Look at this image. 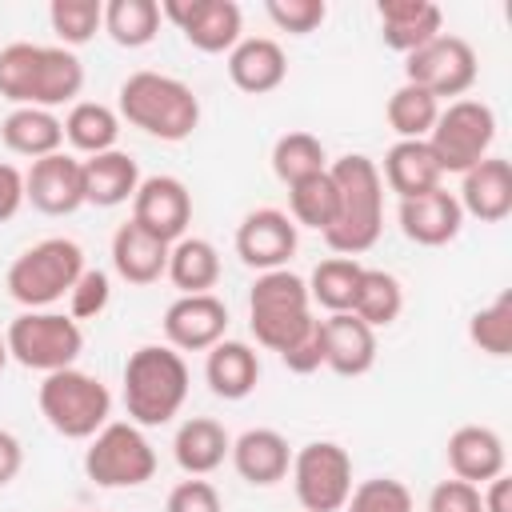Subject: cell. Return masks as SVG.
<instances>
[{
    "label": "cell",
    "mask_w": 512,
    "mask_h": 512,
    "mask_svg": "<svg viewBox=\"0 0 512 512\" xmlns=\"http://www.w3.org/2000/svg\"><path fill=\"white\" fill-rule=\"evenodd\" d=\"M84 88V64L76 52L60 44H28L16 40L0 48V96L12 108H48L76 104Z\"/></svg>",
    "instance_id": "1"
},
{
    "label": "cell",
    "mask_w": 512,
    "mask_h": 512,
    "mask_svg": "<svg viewBox=\"0 0 512 512\" xmlns=\"http://www.w3.org/2000/svg\"><path fill=\"white\" fill-rule=\"evenodd\" d=\"M336 184V220L324 232V244L336 256H360L368 252L384 232V180L380 164L364 152H348L328 164Z\"/></svg>",
    "instance_id": "2"
},
{
    "label": "cell",
    "mask_w": 512,
    "mask_h": 512,
    "mask_svg": "<svg viewBox=\"0 0 512 512\" xmlns=\"http://www.w3.org/2000/svg\"><path fill=\"white\" fill-rule=\"evenodd\" d=\"M116 112L132 128H140L152 140L180 144L200 128V100L196 92L164 72H132L116 92Z\"/></svg>",
    "instance_id": "3"
},
{
    "label": "cell",
    "mask_w": 512,
    "mask_h": 512,
    "mask_svg": "<svg viewBox=\"0 0 512 512\" xmlns=\"http://www.w3.org/2000/svg\"><path fill=\"white\" fill-rule=\"evenodd\" d=\"M188 400V364L168 344H140L124 364V408L136 428H160Z\"/></svg>",
    "instance_id": "4"
},
{
    "label": "cell",
    "mask_w": 512,
    "mask_h": 512,
    "mask_svg": "<svg viewBox=\"0 0 512 512\" xmlns=\"http://www.w3.org/2000/svg\"><path fill=\"white\" fill-rule=\"evenodd\" d=\"M84 248L68 236H48L32 248H24L12 264H8V296L24 308V312H40L52 308L56 300H64L72 292V284L84 272Z\"/></svg>",
    "instance_id": "5"
},
{
    "label": "cell",
    "mask_w": 512,
    "mask_h": 512,
    "mask_svg": "<svg viewBox=\"0 0 512 512\" xmlns=\"http://www.w3.org/2000/svg\"><path fill=\"white\" fill-rule=\"evenodd\" d=\"M36 404H40V416L48 420V428L60 432L64 440H92L112 420L108 384L80 368L48 372L36 392Z\"/></svg>",
    "instance_id": "6"
},
{
    "label": "cell",
    "mask_w": 512,
    "mask_h": 512,
    "mask_svg": "<svg viewBox=\"0 0 512 512\" xmlns=\"http://www.w3.org/2000/svg\"><path fill=\"white\" fill-rule=\"evenodd\" d=\"M312 320L316 316H312L308 284L296 272L276 268V272L256 276V284L248 292V324H252V336L260 348L280 356Z\"/></svg>",
    "instance_id": "7"
},
{
    "label": "cell",
    "mask_w": 512,
    "mask_h": 512,
    "mask_svg": "<svg viewBox=\"0 0 512 512\" xmlns=\"http://www.w3.org/2000/svg\"><path fill=\"white\" fill-rule=\"evenodd\" d=\"M8 360L32 368V372H60V368H76L80 352H84V332L72 316L40 308V312H20L8 332Z\"/></svg>",
    "instance_id": "8"
},
{
    "label": "cell",
    "mask_w": 512,
    "mask_h": 512,
    "mask_svg": "<svg viewBox=\"0 0 512 512\" xmlns=\"http://www.w3.org/2000/svg\"><path fill=\"white\" fill-rule=\"evenodd\" d=\"M492 140H496V112L484 100H448V108H440L432 132H428V148L440 164V172H456L464 176L468 168H476L484 156H492Z\"/></svg>",
    "instance_id": "9"
},
{
    "label": "cell",
    "mask_w": 512,
    "mask_h": 512,
    "mask_svg": "<svg viewBox=\"0 0 512 512\" xmlns=\"http://www.w3.org/2000/svg\"><path fill=\"white\" fill-rule=\"evenodd\" d=\"M84 472L96 488H140L156 476V448L132 420H108L88 440Z\"/></svg>",
    "instance_id": "10"
},
{
    "label": "cell",
    "mask_w": 512,
    "mask_h": 512,
    "mask_svg": "<svg viewBox=\"0 0 512 512\" xmlns=\"http://www.w3.org/2000/svg\"><path fill=\"white\" fill-rule=\"evenodd\" d=\"M288 476L304 512H340L352 496V456L336 440H312L292 452Z\"/></svg>",
    "instance_id": "11"
},
{
    "label": "cell",
    "mask_w": 512,
    "mask_h": 512,
    "mask_svg": "<svg viewBox=\"0 0 512 512\" xmlns=\"http://www.w3.org/2000/svg\"><path fill=\"white\" fill-rule=\"evenodd\" d=\"M476 76H480L476 48L452 32H440L436 40L404 56V80L436 100H460L476 84Z\"/></svg>",
    "instance_id": "12"
},
{
    "label": "cell",
    "mask_w": 512,
    "mask_h": 512,
    "mask_svg": "<svg viewBox=\"0 0 512 512\" xmlns=\"http://www.w3.org/2000/svg\"><path fill=\"white\" fill-rule=\"evenodd\" d=\"M160 16L180 28L196 52H232L244 32V12L236 0H164Z\"/></svg>",
    "instance_id": "13"
},
{
    "label": "cell",
    "mask_w": 512,
    "mask_h": 512,
    "mask_svg": "<svg viewBox=\"0 0 512 512\" xmlns=\"http://www.w3.org/2000/svg\"><path fill=\"white\" fill-rule=\"evenodd\" d=\"M132 224H140L144 232H152L164 244H176L180 236H188L192 224V192L184 180L176 176H144L136 196H132Z\"/></svg>",
    "instance_id": "14"
},
{
    "label": "cell",
    "mask_w": 512,
    "mask_h": 512,
    "mask_svg": "<svg viewBox=\"0 0 512 512\" xmlns=\"http://www.w3.org/2000/svg\"><path fill=\"white\" fill-rule=\"evenodd\" d=\"M300 228L280 208H256L236 228V256L256 272H276L296 256Z\"/></svg>",
    "instance_id": "15"
},
{
    "label": "cell",
    "mask_w": 512,
    "mask_h": 512,
    "mask_svg": "<svg viewBox=\"0 0 512 512\" xmlns=\"http://www.w3.org/2000/svg\"><path fill=\"white\" fill-rule=\"evenodd\" d=\"M164 340L168 348L184 352H208L212 344H220L228 336V304L212 292L200 296H176L164 312Z\"/></svg>",
    "instance_id": "16"
},
{
    "label": "cell",
    "mask_w": 512,
    "mask_h": 512,
    "mask_svg": "<svg viewBox=\"0 0 512 512\" xmlns=\"http://www.w3.org/2000/svg\"><path fill=\"white\" fill-rule=\"evenodd\" d=\"M24 204H32L44 216H72L84 204L80 160L68 152H52L44 160H32V168L24 172Z\"/></svg>",
    "instance_id": "17"
},
{
    "label": "cell",
    "mask_w": 512,
    "mask_h": 512,
    "mask_svg": "<svg viewBox=\"0 0 512 512\" xmlns=\"http://www.w3.org/2000/svg\"><path fill=\"white\" fill-rule=\"evenodd\" d=\"M460 212L480 224H500L512 212V164L504 156H484L460 176Z\"/></svg>",
    "instance_id": "18"
},
{
    "label": "cell",
    "mask_w": 512,
    "mask_h": 512,
    "mask_svg": "<svg viewBox=\"0 0 512 512\" xmlns=\"http://www.w3.org/2000/svg\"><path fill=\"white\" fill-rule=\"evenodd\" d=\"M460 228H464L460 200L444 184L432 188V192H424V196L400 200V232L412 244H420V248H440V244L456 240Z\"/></svg>",
    "instance_id": "19"
},
{
    "label": "cell",
    "mask_w": 512,
    "mask_h": 512,
    "mask_svg": "<svg viewBox=\"0 0 512 512\" xmlns=\"http://www.w3.org/2000/svg\"><path fill=\"white\" fill-rule=\"evenodd\" d=\"M448 468L456 480H468V484H488L496 480L504 468H508V452H504V440L496 428L488 424H460L452 436H448Z\"/></svg>",
    "instance_id": "20"
},
{
    "label": "cell",
    "mask_w": 512,
    "mask_h": 512,
    "mask_svg": "<svg viewBox=\"0 0 512 512\" xmlns=\"http://www.w3.org/2000/svg\"><path fill=\"white\" fill-rule=\"evenodd\" d=\"M228 460H232L236 476L248 480L252 488H272V484H280L288 476L292 448L276 428H248V432H240L232 440Z\"/></svg>",
    "instance_id": "21"
},
{
    "label": "cell",
    "mask_w": 512,
    "mask_h": 512,
    "mask_svg": "<svg viewBox=\"0 0 512 512\" xmlns=\"http://www.w3.org/2000/svg\"><path fill=\"white\" fill-rule=\"evenodd\" d=\"M376 20H380V40L404 56L444 32V12L432 0H380Z\"/></svg>",
    "instance_id": "22"
},
{
    "label": "cell",
    "mask_w": 512,
    "mask_h": 512,
    "mask_svg": "<svg viewBox=\"0 0 512 512\" xmlns=\"http://www.w3.org/2000/svg\"><path fill=\"white\" fill-rule=\"evenodd\" d=\"M288 56L272 36H240V44L228 52V80L248 96H268L284 84Z\"/></svg>",
    "instance_id": "23"
},
{
    "label": "cell",
    "mask_w": 512,
    "mask_h": 512,
    "mask_svg": "<svg viewBox=\"0 0 512 512\" xmlns=\"http://www.w3.org/2000/svg\"><path fill=\"white\" fill-rule=\"evenodd\" d=\"M324 332V368H332L336 376H364L376 364V332L352 316V312H332L328 320H320Z\"/></svg>",
    "instance_id": "24"
},
{
    "label": "cell",
    "mask_w": 512,
    "mask_h": 512,
    "mask_svg": "<svg viewBox=\"0 0 512 512\" xmlns=\"http://www.w3.org/2000/svg\"><path fill=\"white\" fill-rule=\"evenodd\" d=\"M204 380H208L212 396H220V400L252 396L256 384H260V356H256V348L244 344V340H228L224 336L204 356Z\"/></svg>",
    "instance_id": "25"
},
{
    "label": "cell",
    "mask_w": 512,
    "mask_h": 512,
    "mask_svg": "<svg viewBox=\"0 0 512 512\" xmlns=\"http://www.w3.org/2000/svg\"><path fill=\"white\" fill-rule=\"evenodd\" d=\"M80 172H84V204H96V208H116V204H128L140 188V168L128 152L112 148V152H100V156H84L80 160Z\"/></svg>",
    "instance_id": "26"
},
{
    "label": "cell",
    "mask_w": 512,
    "mask_h": 512,
    "mask_svg": "<svg viewBox=\"0 0 512 512\" xmlns=\"http://www.w3.org/2000/svg\"><path fill=\"white\" fill-rule=\"evenodd\" d=\"M168 248L164 240H156L152 232H144L140 224H120L112 232V268L120 280L128 284H156L168 272Z\"/></svg>",
    "instance_id": "27"
},
{
    "label": "cell",
    "mask_w": 512,
    "mask_h": 512,
    "mask_svg": "<svg viewBox=\"0 0 512 512\" xmlns=\"http://www.w3.org/2000/svg\"><path fill=\"white\" fill-rule=\"evenodd\" d=\"M380 180H384L400 200H412V196H424V192L440 188L444 172H440V164H436L428 140H396V144L384 152Z\"/></svg>",
    "instance_id": "28"
},
{
    "label": "cell",
    "mask_w": 512,
    "mask_h": 512,
    "mask_svg": "<svg viewBox=\"0 0 512 512\" xmlns=\"http://www.w3.org/2000/svg\"><path fill=\"white\" fill-rule=\"evenodd\" d=\"M228 452H232V436L212 416H188L172 436V456H176L180 472H188V476L216 472L228 460Z\"/></svg>",
    "instance_id": "29"
},
{
    "label": "cell",
    "mask_w": 512,
    "mask_h": 512,
    "mask_svg": "<svg viewBox=\"0 0 512 512\" xmlns=\"http://www.w3.org/2000/svg\"><path fill=\"white\" fill-rule=\"evenodd\" d=\"M0 140L16 156L44 160V156L60 152V144H64V120L56 112H48V108H12L0 120Z\"/></svg>",
    "instance_id": "30"
},
{
    "label": "cell",
    "mask_w": 512,
    "mask_h": 512,
    "mask_svg": "<svg viewBox=\"0 0 512 512\" xmlns=\"http://www.w3.org/2000/svg\"><path fill=\"white\" fill-rule=\"evenodd\" d=\"M180 296H200V292H212L216 280H220V252L212 240L204 236H180L172 248H168V272H164Z\"/></svg>",
    "instance_id": "31"
},
{
    "label": "cell",
    "mask_w": 512,
    "mask_h": 512,
    "mask_svg": "<svg viewBox=\"0 0 512 512\" xmlns=\"http://www.w3.org/2000/svg\"><path fill=\"white\" fill-rule=\"evenodd\" d=\"M120 112L100 104V100H76L64 116V140L84 152V156H100V152H112L116 140H120Z\"/></svg>",
    "instance_id": "32"
},
{
    "label": "cell",
    "mask_w": 512,
    "mask_h": 512,
    "mask_svg": "<svg viewBox=\"0 0 512 512\" xmlns=\"http://www.w3.org/2000/svg\"><path fill=\"white\" fill-rule=\"evenodd\" d=\"M360 276H364V264L360 260H352V256H328L304 280L308 284V300L320 304V308H328V316L332 312H352Z\"/></svg>",
    "instance_id": "33"
},
{
    "label": "cell",
    "mask_w": 512,
    "mask_h": 512,
    "mask_svg": "<svg viewBox=\"0 0 512 512\" xmlns=\"http://www.w3.org/2000/svg\"><path fill=\"white\" fill-rule=\"evenodd\" d=\"M400 312H404V288H400V280L392 272H384V268H364L360 288H356L352 316H360L376 332V328L396 324Z\"/></svg>",
    "instance_id": "34"
},
{
    "label": "cell",
    "mask_w": 512,
    "mask_h": 512,
    "mask_svg": "<svg viewBox=\"0 0 512 512\" xmlns=\"http://www.w3.org/2000/svg\"><path fill=\"white\" fill-rule=\"evenodd\" d=\"M160 4L156 0H108L104 4V32L120 48H144L160 32Z\"/></svg>",
    "instance_id": "35"
},
{
    "label": "cell",
    "mask_w": 512,
    "mask_h": 512,
    "mask_svg": "<svg viewBox=\"0 0 512 512\" xmlns=\"http://www.w3.org/2000/svg\"><path fill=\"white\" fill-rule=\"evenodd\" d=\"M288 216H292L296 228H312L320 236L332 228V220H336V184H332L328 168L288 188Z\"/></svg>",
    "instance_id": "36"
},
{
    "label": "cell",
    "mask_w": 512,
    "mask_h": 512,
    "mask_svg": "<svg viewBox=\"0 0 512 512\" xmlns=\"http://www.w3.org/2000/svg\"><path fill=\"white\" fill-rule=\"evenodd\" d=\"M384 116H388V128H392L400 140H428V132H432L436 116H440V100L404 80V84L388 96Z\"/></svg>",
    "instance_id": "37"
},
{
    "label": "cell",
    "mask_w": 512,
    "mask_h": 512,
    "mask_svg": "<svg viewBox=\"0 0 512 512\" xmlns=\"http://www.w3.org/2000/svg\"><path fill=\"white\" fill-rule=\"evenodd\" d=\"M324 168H328V152H324L320 136H312V132H284L272 144V172L284 188H292Z\"/></svg>",
    "instance_id": "38"
},
{
    "label": "cell",
    "mask_w": 512,
    "mask_h": 512,
    "mask_svg": "<svg viewBox=\"0 0 512 512\" xmlns=\"http://www.w3.org/2000/svg\"><path fill=\"white\" fill-rule=\"evenodd\" d=\"M48 24L60 40V48L76 52L104 28V4L100 0H52L48 4Z\"/></svg>",
    "instance_id": "39"
},
{
    "label": "cell",
    "mask_w": 512,
    "mask_h": 512,
    "mask_svg": "<svg viewBox=\"0 0 512 512\" xmlns=\"http://www.w3.org/2000/svg\"><path fill=\"white\" fill-rule=\"evenodd\" d=\"M468 340L484 352L504 360L512 352V292H500L492 304L476 308L468 320Z\"/></svg>",
    "instance_id": "40"
},
{
    "label": "cell",
    "mask_w": 512,
    "mask_h": 512,
    "mask_svg": "<svg viewBox=\"0 0 512 512\" xmlns=\"http://www.w3.org/2000/svg\"><path fill=\"white\" fill-rule=\"evenodd\" d=\"M348 512H416L412 504V492L396 480V476H372V480H360L344 504Z\"/></svg>",
    "instance_id": "41"
},
{
    "label": "cell",
    "mask_w": 512,
    "mask_h": 512,
    "mask_svg": "<svg viewBox=\"0 0 512 512\" xmlns=\"http://www.w3.org/2000/svg\"><path fill=\"white\" fill-rule=\"evenodd\" d=\"M264 12H268V20H272L280 32H288V36H308V32H316V28L324 24L328 4H324V0H268Z\"/></svg>",
    "instance_id": "42"
},
{
    "label": "cell",
    "mask_w": 512,
    "mask_h": 512,
    "mask_svg": "<svg viewBox=\"0 0 512 512\" xmlns=\"http://www.w3.org/2000/svg\"><path fill=\"white\" fill-rule=\"evenodd\" d=\"M112 300V284H108V272L100 268H84L80 280L72 284L68 292V316L80 324V320H96Z\"/></svg>",
    "instance_id": "43"
},
{
    "label": "cell",
    "mask_w": 512,
    "mask_h": 512,
    "mask_svg": "<svg viewBox=\"0 0 512 512\" xmlns=\"http://www.w3.org/2000/svg\"><path fill=\"white\" fill-rule=\"evenodd\" d=\"M280 364L296 376H308L316 368H324V332H320V320H312L284 352H280Z\"/></svg>",
    "instance_id": "44"
},
{
    "label": "cell",
    "mask_w": 512,
    "mask_h": 512,
    "mask_svg": "<svg viewBox=\"0 0 512 512\" xmlns=\"http://www.w3.org/2000/svg\"><path fill=\"white\" fill-rule=\"evenodd\" d=\"M164 512H224V504H220V492L204 476H188L168 492Z\"/></svg>",
    "instance_id": "45"
},
{
    "label": "cell",
    "mask_w": 512,
    "mask_h": 512,
    "mask_svg": "<svg viewBox=\"0 0 512 512\" xmlns=\"http://www.w3.org/2000/svg\"><path fill=\"white\" fill-rule=\"evenodd\" d=\"M428 512H484L480 504V488L468 484V480H440L432 492H428Z\"/></svg>",
    "instance_id": "46"
},
{
    "label": "cell",
    "mask_w": 512,
    "mask_h": 512,
    "mask_svg": "<svg viewBox=\"0 0 512 512\" xmlns=\"http://www.w3.org/2000/svg\"><path fill=\"white\" fill-rule=\"evenodd\" d=\"M24 208V172L0 160V224Z\"/></svg>",
    "instance_id": "47"
},
{
    "label": "cell",
    "mask_w": 512,
    "mask_h": 512,
    "mask_svg": "<svg viewBox=\"0 0 512 512\" xmlns=\"http://www.w3.org/2000/svg\"><path fill=\"white\" fill-rule=\"evenodd\" d=\"M20 468H24V448H20V440H16L8 428H0V488H8V484L20 476Z\"/></svg>",
    "instance_id": "48"
},
{
    "label": "cell",
    "mask_w": 512,
    "mask_h": 512,
    "mask_svg": "<svg viewBox=\"0 0 512 512\" xmlns=\"http://www.w3.org/2000/svg\"><path fill=\"white\" fill-rule=\"evenodd\" d=\"M480 504H484V512H512V480H508V472H500L496 480L484 484Z\"/></svg>",
    "instance_id": "49"
},
{
    "label": "cell",
    "mask_w": 512,
    "mask_h": 512,
    "mask_svg": "<svg viewBox=\"0 0 512 512\" xmlns=\"http://www.w3.org/2000/svg\"><path fill=\"white\" fill-rule=\"evenodd\" d=\"M4 364H8V344H4V336H0V372H4Z\"/></svg>",
    "instance_id": "50"
}]
</instances>
